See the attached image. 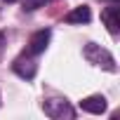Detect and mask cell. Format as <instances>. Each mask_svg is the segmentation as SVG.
<instances>
[{"instance_id": "6da1fadb", "label": "cell", "mask_w": 120, "mask_h": 120, "mask_svg": "<svg viewBox=\"0 0 120 120\" xmlns=\"http://www.w3.org/2000/svg\"><path fill=\"white\" fill-rule=\"evenodd\" d=\"M82 56L87 59L92 66H99V68H104V71H111V73H113V71L118 68V66H115L113 54H111L108 49H104L101 45L87 42V45H85V49H82Z\"/></svg>"}, {"instance_id": "7a4b0ae2", "label": "cell", "mask_w": 120, "mask_h": 120, "mask_svg": "<svg viewBox=\"0 0 120 120\" xmlns=\"http://www.w3.org/2000/svg\"><path fill=\"white\" fill-rule=\"evenodd\" d=\"M42 111H45V115L47 118H52V120H71L73 115H75V111L71 108V104L66 101V99H61V97H54V99H45L42 101Z\"/></svg>"}, {"instance_id": "3957f363", "label": "cell", "mask_w": 120, "mask_h": 120, "mask_svg": "<svg viewBox=\"0 0 120 120\" xmlns=\"http://www.w3.org/2000/svg\"><path fill=\"white\" fill-rule=\"evenodd\" d=\"M12 71H14L19 78L31 80V78L35 75V71H38V66H35V61H33V54L28 52V54L17 56V59H14V64H12Z\"/></svg>"}, {"instance_id": "277c9868", "label": "cell", "mask_w": 120, "mask_h": 120, "mask_svg": "<svg viewBox=\"0 0 120 120\" xmlns=\"http://www.w3.org/2000/svg\"><path fill=\"white\" fill-rule=\"evenodd\" d=\"M101 21H104V26L108 28V33L115 35V33L120 31V5L113 3V5L104 7V10H101Z\"/></svg>"}, {"instance_id": "5b68a950", "label": "cell", "mask_w": 120, "mask_h": 120, "mask_svg": "<svg viewBox=\"0 0 120 120\" xmlns=\"http://www.w3.org/2000/svg\"><path fill=\"white\" fill-rule=\"evenodd\" d=\"M49 31L45 28V31H35L33 35H31V40H28V52L31 54H42L45 49H47V45H49Z\"/></svg>"}, {"instance_id": "8992f818", "label": "cell", "mask_w": 120, "mask_h": 120, "mask_svg": "<svg viewBox=\"0 0 120 120\" xmlns=\"http://www.w3.org/2000/svg\"><path fill=\"white\" fill-rule=\"evenodd\" d=\"M80 108L87 111V113H94V115H101L106 111V99L101 94H92V97H85L80 101Z\"/></svg>"}, {"instance_id": "52a82bcc", "label": "cell", "mask_w": 120, "mask_h": 120, "mask_svg": "<svg viewBox=\"0 0 120 120\" xmlns=\"http://www.w3.org/2000/svg\"><path fill=\"white\" fill-rule=\"evenodd\" d=\"M90 19H92V12H90L87 5H80V7H75V10H71L66 14V24H78V26L87 24Z\"/></svg>"}, {"instance_id": "ba28073f", "label": "cell", "mask_w": 120, "mask_h": 120, "mask_svg": "<svg viewBox=\"0 0 120 120\" xmlns=\"http://www.w3.org/2000/svg\"><path fill=\"white\" fill-rule=\"evenodd\" d=\"M45 3H49V0H24V10H26V12H33V10L42 7Z\"/></svg>"}, {"instance_id": "9c48e42d", "label": "cell", "mask_w": 120, "mask_h": 120, "mask_svg": "<svg viewBox=\"0 0 120 120\" xmlns=\"http://www.w3.org/2000/svg\"><path fill=\"white\" fill-rule=\"evenodd\" d=\"M3 49H5V33H0V54H3Z\"/></svg>"}, {"instance_id": "30bf717a", "label": "cell", "mask_w": 120, "mask_h": 120, "mask_svg": "<svg viewBox=\"0 0 120 120\" xmlns=\"http://www.w3.org/2000/svg\"><path fill=\"white\" fill-rule=\"evenodd\" d=\"M5 3H17V0H5Z\"/></svg>"}, {"instance_id": "8fae6325", "label": "cell", "mask_w": 120, "mask_h": 120, "mask_svg": "<svg viewBox=\"0 0 120 120\" xmlns=\"http://www.w3.org/2000/svg\"><path fill=\"white\" fill-rule=\"evenodd\" d=\"M111 3H118V0H111Z\"/></svg>"}]
</instances>
